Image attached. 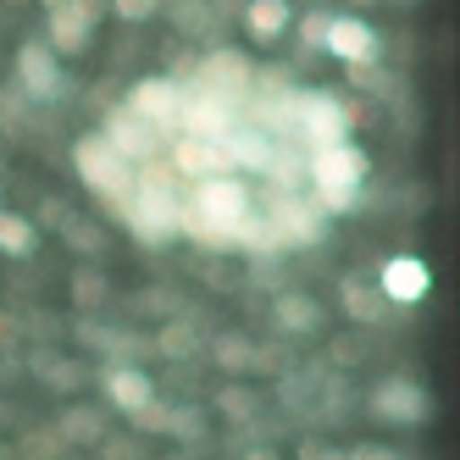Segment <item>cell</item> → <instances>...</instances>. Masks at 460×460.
Masks as SVG:
<instances>
[{
	"label": "cell",
	"mask_w": 460,
	"mask_h": 460,
	"mask_svg": "<svg viewBox=\"0 0 460 460\" xmlns=\"http://www.w3.org/2000/svg\"><path fill=\"white\" fill-rule=\"evenodd\" d=\"M288 111H294V134H300L305 150L344 145L349 139V122H355V111L339 101L333 89H294L288 94Z\"/></svg>",
	"instance_id": "1"
},
{
	"label": "cell",
	"mask_w": 460,
	"mask_h": 460,
	"mask_svg": "<svg viewBox=\"0 0 460 460\" xmlns=\"http://www.w3.org/2000/svg\"><path fill=\"white\" fill-rule=\"evenodd\" d=\"M73 167H78V178H84L94 194H101L106 206H117V211H122L128 200H134V178H139V172L128 167V161H122L101 134H89V139H78V145H73Z\"/></svg>",
	"instance_id": "2"
},
{
	"label": "cell",
	"mask_w": 460,
	"mask_h": 460,
	"mask_svg": "<svg viewBox=\"0 0 460 460\" xmlns=\"http://www.w3.org/2000/svg\"><path fill=\"white\" fill-rule=\"evenodd\" d=\"M183 106H189V84L183 78H139L134 94H128V111L145 117L155 134H172V128H183Z\"/></svg>",
	"instance_id": "3"
},
{
	"label": "cell",
	"mask_w": 460,
	"mask_h": 460,
	"mask_svg": "<svg viewBox=\"0 0 460 460\" xmlns=\"http://www.w3.org/2000/svg\"><path fill=\"white\" fill-rule=\"evenodd\" d=\"M101 12H106L101 0H56V6H50V28H45V45L56 56H89Z\"/></svg>",
	"instance_id": "4"
},
{
	"label": "cell",
	"mask_w": 460,
	"mask_h": 460,
	"mask_svg": "<svg viewBox=\"0 0 460 460\" xmlns=\"http://www.w3.org/2000/svg\"><path fill=\"white\" fill-rule=\"evenodd\" d=\"M367 411L377 421H394V427H421L427 416H433V394H427L421 383H411V377H383L372 388Z\"/></svg>",
	"instance_id": "5"
},
{
	"label": "cell",
	"mask_w": 460,
	"mask_h": 460,
	"mask_svg": "<svg viewBox=\"0 0 460 460\" xmlns=\"http://www.w3.org/2000/svg\"><path fill=\"white\" fill-rule=\"evenodd\" d=\"M322 50L333 56V61H344V67H372V61L383 56V34L367 17H327Z\"/></svg>",
	"instance_id": "6"
},
{
	"label": "cell",
	"mask_w": 460,
	"mask_h": 460,
	"mask_svg": "<svg viewBox=\"0 0 460 460\" xmlns=\"http://www.w3.org/2000/svg\"><path fill=\"white\" fill-rule=\"evenodd\" d=\"M17 89L28 94V101H61V94H67L61 56L45 40H22V50H17Z\"/></svg>",
	"instance_id": "7"
},
{
	"label": "cell",
	"mask_w": 460,
	"mask_h": 460,
	"mask_svg": "<svg viewBox=\"0 0 460 460\" xmlns=\"http://www.w3.org/2000/svg\"><path fill=\"white\" fill-rule=\"evenodd\" d=\"M101 139H106V145L128 161V167H139V161H155L161 150H167V134H155V128H150L145 117H134L128 106H117V111L106 117Z\"/></svg>",
	"instance_id": "8"
},
{
	"label": "cell",
	"mask_w": 460,
	"mask_h": 460,
	"mask_svg": "<svg viewBox=\"0 0 460 460\" xmlns=\"http://www.w3.org/2000/svg\"><path fill=\"white\" fill-rule=\"evenodd\" d=\"M327 211L322 206H305V200H294V194H283V200L272 206V217H267V234H272V244H322L327 239Z\"/></svg>",
	"instance_id": "9"
},
{
	"label": "cell",
	"mask_w": 460,
	"mask_h": 460,
	"mask_svg": "<svg viewBox=\"0 0 460 460\" xmlns=\"http://www.w3.org/2000/svg\"><path fill=\"white\" fill-rule=\"evenodd\" d=\"M189 89H211V94H227V101H244V94L255 89V67L239 50H211V56H200Z\"/></svg>",
	"instance_id": "10"
},
{
	"label": "cell",
	"mask_w": 460,
	"mask_h": 460,
	"mask_svg": "<svg viewBox=\"0 0 460 460\" xmlns=\"http://www.w3.org/2000/svg\"><path fill=\"white\" fill-rule=\"evenodd\" d=\"M372 172V161L360 145H327V150H311V189H360Z\"/></svg>",
	"instance_id": "11"
},
{
	"label": "cell",
	"mask_w": 460,
	"mask_h": 460,
	"mask_svg": "<svg viewBox=\"0 0 460 460\" xmlns=\"http://www.w3.org/2000/svg\"><path fill=\"white\" fill-rule=\"evenodd\" d=\"M189 211H200V217H211V222H239V217L255 211V194H250L244 178L217 172V178H200V183H194V206H189Z\"/></svg>",
	"instance_id": "12"
},
{
	"label": "cell",
	"mask_w": 460,
	"mask_h": 460,
	"mask_svg": "<svg viewBox=\"0 0 460 460\" xmlns=\"http://www.w3.org/2000/svg\"><path fill=\"white\" fill-rule=\"evenodd\" d=\"M377 288L388 305H421L433 294V267L421 255H388L383 272H377Z\"/></svg>",
	"instance_id": "13"
},
{
	"label": "cell",
	"mask_w": 460,
	"mask_h": 460,
	"mask_svg": "<svg viewBox=\"0 0 460 460\" xmlns=\"http://www.w3.org/2000/svg\"><path fill=\"white\" fill-rule=\"evenodd\" d=\"M172 167L183 178H217V172H234L222 139H200V134H178L172 139Z\"/></svg>",
	"instance_id": "14"
},
{
	"label": "cell",
	"mask_w": 460,
	"mask_h": 460,
	"mask_svg": "<svg viewBox=\"0 0 460 460\" xmlns=\"http://www.w3.org/2000/svg\"><path fill=\"white\" fill-rule=\"evenodd\" d=\"M28 372H34L45 388H56V394H84V383H89V367H84L78 355H61V349L28 355Z\"/></svg>",
	"instance_id": "15"
},
{
	"label": "cell",
	"mask_w": 460,
	"mask_h": 460,
	"mask_svg": "<svg viewBox=\"0 0 460 460\" xmlns=\"http://www.w3.org/2000/svg\"><path fill=\"white\" fill-rule=\"evenodd\" d=\"M239 22H244V34H250L255 45H278V40L288 34L294 12H288V0H244V6H239Z\"/></svg>",
	"instance_id": "16"
},
{
	"label": "cell",
	"mask_w": 460,
	"mask_h": 460,
	"mask_svg": "<svg viewBox=\"0 0 460 460\" xmlns=\"http://www.w3.org/2000/svg\"><path fill=\"white\" fill-rule=\"evenodd\" d=\"M222 150H227V161H234V167H250V172H267L272 167V139L267 134H261V128H227V134H222Z\"/></svg>",
	"instance_id": "17"
},
{
	"label": "cell",
	"mask_w": 460,
	"mask_h": 460,
	"mask_svg": "<svg viewBox=\"0 0 460 460\" xmlns=\"http://www.w3.org/2000/svg\"><path fill=\"white\" fill-rule=\"evenodd\" d=\"M106 400L128 416V411H139L145 400H155V383H150V372H139L134 360H128V367H111L106 372Z\"/></svg>",
	"instance_id": "18"
},
{
	"label": "cell",
	"mask_w": 460,
	"mask_h": 460,
	"mask_svg": "<svg viewBox=\"0 0 460 460\" xmlns=\"http://www.w3.org/2000/svg\"><path fill=\"white\" fill-rule=\"evenodd\" d=\"M339 300H344L349 322H367V327H377V322H388V316H400V311L383 300V288H377V283H360V278H344Z\"/></svg>",
	"instance_id": "19"
},
{
	"label": "cell",
	"mask_w": 460,
	"mask_h": 460,
	"mask_svg": "<svg viewBox=\"0 0 460 460\" xmlns=\"http://www.w3.org/2000/svg\"><path fill=\"white\" fill-rule=\"evenodd\" d=\"M272 322L283 327V333H316V327H322V305L311 300V294H300V288H283L272 300Z\"/></svg>",
	"instance_id": "20"
},
{
	"label": "cell",
	"mask_w": 460,
	"mask_h": 460,
	"mask_svg": "<svg viewBox=\"0 0 460 460\" xmlns=\"http://www.w3.org/2000/svg\"><path fill=\"white\" fill-rule=\"evenodd\" d=\"M56 438L61 444H106V416L89 411V405H73V411H61Z\"/></svg>",
	"instance_id": "21"
},
{
	"label": "cell",
	"mask_w": 460,
	"mask_h": 460,
	"mask_svg": "<svg viewBox=\"0 0 460 460\" xmlns=\"http://www.w3.org/2000/svg\"><path fill=\"white\" fill-rule=\"evenodd\" d=\"M172 22L194 40H217L222 12H217V0H172Z\"/></svg>",
	"instance_id": "22"
},
{
	"label": "cell",
	"mask_w": 460,
	"mask_h": 460,
	"mask_svg": "<svg viewBox=\"0 0 460 460\" xmlns=\"http://www.w3.org/2000/svg\"><path fill=\"white\" fill-rule=\"evenodd\" d=\"M211 411H217L222 421H234V427H250V421L261 416V394H255V388H244V383H227V388H217Z\"/></svg>",
	"instance_id": "23"
},
{
	"label": "cell",
	"mask_w": 460,
	"mask_h": 460,
	"mask_svg": "<svg viewBox=\"0 0 460 460\" xmlns=\"http://www.w3.org/2000/svg\"><path fill=\"white\" fill-rule=\"evenodd\" d=\"M34 244H40V227L28 222L22 211H0V255H34Z\"/></svg>",
	"instance_id": "24"
},
{
	"label": "cell",
	"mask_w": 460,
	"mask_h": 460,
	"mask_svg": "<svg viewBox=\"0 0 460 460\" xmlns=\"http://www.w3.org/2000/svg\"><path fill=\"white\" fill-rule=\"evenodd\" d=\"M211 360H217V367L222 372H255V344L244 339V333H217L211 339Z\"/></svg>",
	"instance_id": "25"
},
{
	"label": "cell",
	"mask_w": 460,
	"mask_h": 460,
	"mask_svg": "<svg viewBox=\"0 0 460 460\" xmlns=\"http://www.w3.org/2000/svg\"><path fill=\"white\" fill-rule=\"evenodd\" d=\"M155 349L167 360H194V355H200V327H194V322H167L155 333Z\"/></svg>",
	"instance_id": "26"
},
{
	"label": "cell",
	"mask_w": 460,
	"mask_h": 460,
	"mask_svg": "<svg viewBox=\"0 0 460 460\" xmlns=\"http://www.w3.org/2000/svg\"><path fill=\"white\" fill-rule=\"evenodd\" d=\"M106 300H111L106 272H101V267H78V272H73V305H78V311H101Z\"/></svg>",
	"instance_id": "27"
},
{
	"label": "cell",
	"mask_w": 460,
	"mask_h": 460,
	"mask_svg": "<svg viewBox=\"0 0 460 460\" xmlns=\"http://www.w3.org/2000/svg\"><path fill=\"white\" fill-rule=\"evenodd\" d=\"M167 438L206 444V411H194V405H172V416H167Z\"/></svg>",
	"instance_id": "28"
},
{
	"label": "cell",
	"mask_w": 460,
	"mask_h": 460,
	"mask_svg": "<svg viewBox=\"0 0 460 460\" xmlns=\"http://www.w3.org/2000/svg\"><path fill=\"white\" fill-rule=\"evenodd\" d=\"M61 239H67L73 250H84V255H101V250H106V234H101L94 222H84V217H67V222H61Z\"/></svg>",
	"instance_id": "29"
},
{
	"label": "cell",
	"mask_w": 460,
	"mask_h": 460,
	"mask_svg": "<svg viewBox=\"0 0 460 460\" xmlns=\"http://www.w3.org/2000/svg\"><path fill=\"white\" fill-rule=\"evenodd\" d=\"M167 416H172L167 400H145L139 411H128V421H134L139 433H167Z\"/></svg>",
	"instance_id": "30"
},
{
	"label": "cell",
	"mask_w": 460,
	"mask_h": 460,
	"mask_svg": "<svg viewBox=\"0 0 460 460\" xmlns=\"http://www.w3.org/2000/svg\"><path fill=\"white\" fill-rule=\"evenodd\" d=\"M167 0H111V17H122V22H145V17H155Z\"/></svg>",
	"instance_id": "31"
},
{
	"label": "cell",
	"mask_w": 460,
	"mask_h": 460,
	"mask_svg": "<svg viewBox=\"0 0 460 460\" xmlns=\"http://www.w3.org/2000/svg\"><path fill=\"white\" fill-rule=\"evenodd\" d=\"M67 217H73V206L61 200V194H50V200H40V217H28V222H34V227H56V234H61Z\"/></svg>",
	"instance_id": "32"
},
{
	"label": "cell",
	"mask_w": 460,
	"mask_h": 460,
	"mask_svg": "<svg viewBox=\"0 0 460 460\" xmlns=\"http://www.w3.org/2000/svg\"><path fill=\"white\" fill-rule=\"evenodd\" d=\"M355 200H360V189H316V206L333 217V211H355Z\"/></svg>",
	"instance_id": "33"
},
{
	"label": "cell",
	"mask_w": 460,
	"mask_h": 460,
	"mask_svg": "<svg viewBox=\"0 0 460 460\" xmlns=\"http://www.w3.org/2000/svg\"><path fill=\"white\" fill-rule=\"evenodd\" d=\"M322 34H327V12H305L300 17V45L305 50H322Z\"/></svg>",
	"instance_id": "34"
},
{
	"label": "cell",
	"mask_w": 460,
	"mask_h": 460,
	"mask_svg": "<svg viewBox=\"0 0 460 460\" xmlns=\"http://www.w3.org/2000/svg\"><path fill=\"white\" fill-rule=\"evenodd\" d=\"M349 78H355V84H367L372 94H394V78L377 73V61H372V67H349Z\"/></svg>",
	"instance_id": "35"
},
{
	"label": "cell",
	"mask_w": 460,
	"mask_h": 460,
	"mask_svg": "<svg viewBox=\"0 0 460 460\" xmlns=\"http://www.w3.org/2000/svg\"><path fill=\"white\" fill-rule=\"evenodd\" d=\"M17 344H22V316L0 311V349H17Z\"/></svg>",
	"instance_id": "36"
},
{
	"label": "cell",
	"mask_w": 460,
	"mask_h": 460,
	"mask_svg": "<svg viewBox=\"0 0 460 460\" xmlns=\"http://www.w3.org/2000/svg\"><path fill=\"white\" fill-rule=\"evenodd\" d=\"M349 460H405V455H394V449H383V444H355Z\"/></svg>",
	"instance_id": "37"
},
{
	"label": "cell",
	"mask_w": 460,
	"mask_h": 460,
	"mask_svg": "<svg viewBox=\"0 0 460 460\" xmlns=\"http://www.w3.org/2000/svg\"><path fill=\"white\" fill-rule=\"evenodd\" d=\"M300 460H349V455L333 444H300Z\"/></svg>",
	"instance_id": "38"
},
{
	"label": "cell",
	"mask_w": 460,
	"mask_h": 460,
	"mask_svg": "<svg viewBox=\"0 0 460 460\" xmlns=\"http://www.w3.org/2000/svg\"><path fill=\"white\" fill-rule=\"evenodd\" d=\"M139 305H145V311H161V316H172V294L150 288V294H139Z\"/></svg>",
	"instance_id": "39"
},
{
	"label": "cell",
	"mask_w": 460,
	"mask_h": 460,
	"mask_svg": "<svg viewBox=\"0 0 460 460\" xmlns=\"http://www.w3.org/2000/svg\"><path fill=\"white\" fill-rule=\"evenodd\" d=\"M244 460H283V455H278V449H250Z\"/></svg>",
	"instance_id": "40"
},
{
	"label": "cell",
	"mask_w": 460,
	"mask_h": 460,
	"mask_svg": "<svg viewBox=\"0 0 460 460\" xmlns=\"http://www.w3.org/2000/svg\"><path fill=\"white\" fill-rule=\"evenodd\" d=\"M355 6H377V0H355Z\"/></svg>",
	"instance_id": "41"
},
{
	"label": "cell",
	"mask_w": 460,
	"mask_h": 460,
	"mask_svg": "<svg viewBox=\"0 0 460 460\" xmlns=\"http://www.w3.org/2000/svg\"><path fill=\"white\" fill-rule=\"evenodd\" d=\"M388 6H394V0H388ZM400 6H411V0H400Z\"/></svg>",
	"instance_id": "42"
},
{
	"label": "cell",
	"mask_w": 460,
	"mask_h": 460,
	"mask_svg": "<svg viewBox=\"0 0 460 460\" xmlns=\"http://www.w3.org/2000/svg\"><path fill=\"white\" fill-rule=\"evenodd\" d=\"M0 416H6V405H0Z\"/></svg>",
	"instance_id": "43"
},
{
	"label": "cell",
	"mask_w": 460,
	"mask_h": 460,
	"mask_svg": "<svg viewBox=\"0 0 460 460\" xmlns=\"http://www.w3.org/2000/svg\"><path fill=\"white\" fill-rule=\"evenodd\" d=\"M45 6H56V0H45Z\"/></svg>",
	"instance_id": "44"
}]
</instances>
